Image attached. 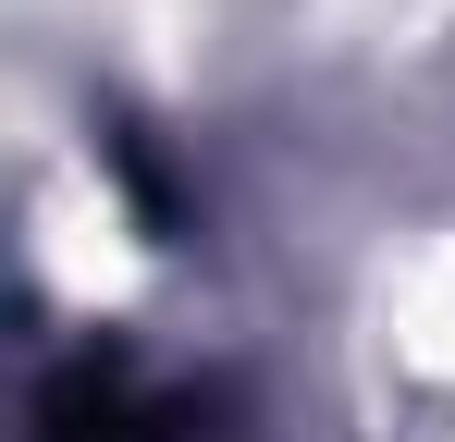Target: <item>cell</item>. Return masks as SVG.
<instances>
[{"mask_svg":"<svg viewBox=\"0 0 455 442\" xmlns=\"http://www.w3.org/2000/svg\"><path fill=\"white\" fill-rule=\"evenodd\" d=\"M37 442H185V406L148 393L111 344H86V357L50 368V393H37Z\"/></svg>","mask_w":455,"mask_h":442,"instance_id":"obj_1","label":"cell"}]
</instances>
